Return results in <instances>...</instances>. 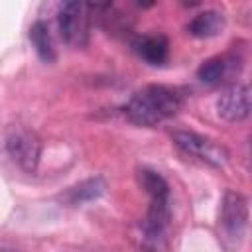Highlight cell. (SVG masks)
I'll return each instance as SVG.
<instances>
[{"instance_id": "6da1fadb", "label": "cell", "mask_w": 252, "mask_h": 252, "mask_svg": "<svg viewBox=\"0 0 252 252\" xmlns=\"http://www.w3.org/2000/svg\"><path fill=\"white\" fill-rule=\"evenodd\" d=\"M181 106L183 100L175 89L163 85H148L128 100L124 114L138 126H156L158 122L175 116Z\"/></svg>"}, {"instance_id": "7a4b0ae2", "label": "cell", "mask_w": 252, "mask_h": 252, "mask_svg": "<svg viewBox=\"0 0 252 252\" xmlns=\"http://www.w3.org/2000/svg\"><path fill=\"white\" fill-rule=\"evenodd\" d=\"M59 32L71 47H85L91 33V8L85 2H63L57 14Z\"/></svg>"}, {"instance_id": "3957f363", "label": "cell", "mask_w": 252, "mask_h": 252, "mask_svg": "<svg viewBox=\"0 0 252 252\" xmlns=\"http://www.w3.org/2000/svg\"><path fill=\"white\" fill-rule=\"evenodd\" d=\"M220 226H222V234L232 240V242H240L246 226H248V203L246 199L236 193V191H226L220 203Z\"/></svg>"}, {"instance_id": "277c9868", "label": "cell", "mask_w": 252, "mask_h": 252, "mask_svg": "<svg viewBox=\"0 0 252 252\" xmlns=\"http://www.w3.org/2000/svg\"><path fill=\"white\" fill-rule=\"evenodd\" d=\"M6 150L10 158L26 171H35L41 156V144L35 134L24 128H16L6 138Z\"/></svg>"}, {"instance_id": "5b68a950", "label": "cell", "mask_w": 252, "mask_h": 252, "mask_svg": "<svg viewBox=\"0 0 252 252\" xmlns=\"http://www.w3.org/2000/svg\"><path fill=\"white\" fill-rule=\"evenodd\" d=\"M173 142L183 152H187L191 156H197L203 161H207L211 165H217V167L224 165V161L228 159V152L222 146H219L213 140H209L205 136H199L195 132H175Z\"/></svg>"}, {"instance_id": "8992f818", "label": "cell", "mask_w": 252, "mask_h": 252, "mask_svg": "<svg viewBox=\"0 0 252 252\" xmlns=\"http://www.w3.org/2000/svg\"><path fill=\"white\" fill-rule=\"evenodd\" d=\"M219 116L226 122H240L250 112V91L246 85L228 87L217 100Z\"/></svg>"}, {"instance_id": "52a82bcc", "label": "cell", "mask_w": 252, "mask_h": 252, "mask_svg": "<svg viewBox=\"0 0 252 252\" xmlns=\"http://www.w3.org/2000/svg\"><path fill=\"white\" fill-rule=\"evenodd\" d=\"M138 55L148 61L150 65H161L167 61L169 55V43L165 39V35L161 33H152V35H144L134 43Z\"/></svg>"}, {"instance_id": "ba28073f", "label": "cell", "mask_w": 252, "mask_h": 252, "mask_svg": "<svg viewBox=\"0 0 252 252\" xmlns=\"http://www.w3.org/2000/svg\"><path fill=\"white\" fill-rule=\"evenodd\" d=\"M222 28H224V16L217 10H205L187 24V32L195 37H213L220 33Z\"/></svg>"}, {"instance_id": "9c48e42d", "label": "cell", "mask_w": 252, "mask_h": 252, "mask_svg": "<svg viewBox=\"0 0 252 252\" xmlns=\"http://www.w3.org/2000/svg\"><path fill=\"white\" fill-rule=\"evenodd\" d=\"M30 41L35 49V53L39 55L41 61L45 63H53L55 61V47H53V41H51V33H49V28L45 22L37 20L32 28H30Z\"/></svg>"}, {"instance_id": "30bf717a", "label": "cell", "mask_w": 252, "mask_h": 252, "mask_svg": "<svg viewBox=\"0 0 252 252\" xmlns=\"http://www.w3.org/2000/svg\"><path fill=\"white\" fill-rule=\"evenodd\" d=\"M106 185L100 177H93V179H85L79 185L67 189L65 193V201L71 205H79V203H87V201H94L104 193Z\"/></svg>"}, {"instance_id": "8fae6325", "label": "cell", "mask_w": 252, "mask_h": 252, "mask_svg": "<svg viewBox=\"0 0 252 252\" xmlns=\"http://www.w3.org/2000/svg\"><path fill=\"white\" fill-rule=\"evenodd\" d=\"M138 181L144 187V191L150 195V199H169V185L163 179V175H159L158 171L142 167L138 171Z\"/></svg>"}, {"instance_id": "7c38bea8", "label": "cell", "mask_w": 252, "mask_h": 252, "mask_svg": "<svg viewBox=\"0 0 252 252\" xmlns=\"http://www.w3.org/2000/svg\"><path fill=\"white\" fill-rule=\"evenodd\" d=\"M224 73H226V63L220 57H211L205 63H201V67L197 69V77L205 85H219Z\"/></svg>"}, {"instance_id": "4fadbf2b", "label": "cell", "mask_w": 252, "mask_h": 252, "mask_svg": "<svg viewBox=\"0 0 252 252\" xmlns=\"http://www.w3.org/2000/svg\"><path fill=\"white\" fill-rule=\"evenodd\" d=\"M0 252H16V250H12V248H2Z\"/></svg>"}]
</instances>
